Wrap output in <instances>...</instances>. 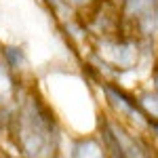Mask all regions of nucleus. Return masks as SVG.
Segmentation results:
<instances>
[{
    "mask_svg": "<svg viewBox=\"0 0 158 158\" xmlns=\"http://www.w3.org/2000/svg\"><path fill=\"white\" fill-rule=\"evenodd\" d=\"M6 133L21 158H57L61 129L53 110L34 93L17 95L15 114Z\"/></svg>",
    "mask_w": 158,
    "mask_h": 158,
    "instance_id": "f257e3e1",
    "label": "nucleus"
},
{
    "mask_svg": "<svg viewBox=\"0 0 158 158\" xmlns=\"http://www.w3.org/2000/svg\"><path fill=\"white\" fill-rule=\"evenodd\" d=\"M97 133L108 148L110 158H154L152 148L143 141V135L131 131L110 112L99 118Z\"/></svg>",
    "mask_w": 158,
    "mask_h": 158,
    "instance_id": "f03ea898",
    "label": "nucleus"
},
{
    "mask_svg": "<svg viewBox=\"0 0 158 158\" xmlns=\"http://www.w3.org/2000/svg\"><path fill=\"white\" fill-rule=\"evenodd\" d=\"M99 91L103 95L108 112L114 118H118L122 124H127L135 133L148 135V129H150V122L152 120L148 118L146 112L141 110L135 93L127 91L122 85L112 82V80H99Z\"/></svg>",
    "mask_w": 158,
    "mask_h": 158,
    "instance_id": "7ed1b4c3",
    "label": "nucleus"
},
{
    "mask_svg": "<svg viewBox=\"0 0 158 158\" xmlns=\"http://www.w3.org/2000/svg\"><path fill=\"white\" fill-rule=\"evenodd\" d=\"M120 15L122 30L158 42V0H110Z\"/></svg>",
    "mask_w": 158,
    "mask_h": 158,
    "instance_id": "20e7f679",
    "label": "nucleus"
},
{
    "mask_svg": "<svg viewBox=\"0 0 158 158\" xmlns=\"http://www.w3.org/2000/svg\"><path fill=\"white\" fill-rule=\"evenodd\" d=\"M68 158H110V154L99 133H86L70 139Z\"/></svg>",
    "mask_w": 158,
    "mask_h": 158,
    "instance_id": "39448f33",
    "label": "nucleus"
},
{
    "mask_svg": "<svg viewBox=\"0 0 158 158\" xmlns=\"http://www.w3.org/2000/svg\"><path fill=\"white\" fill-rule=\"evenodd\" d=\"M44 2L51 6V11L57 17H61V21H68L74 17H80V13L89 15L103 0H44Z\"/></svg>",
    "mask_w": 158,
    "mask_h": 158,
    "instance_id": "423d86ee",
    "label": "nucleus"
},
{
    "mask_svg": "<svg viewBox=\"0 0 158 158\" xmlns=\"http://www.w3.org/2000/svg\"><path fill=\"white\" fill-rule=\"evenodd\" d=\"M0 61L11 70L17 78L27 70L30 59H27V53L23 51V47L19 44H2L0 47Z\"/></svg>",
    "mask_w": 158,
    "mask_h": 158,
    "instance_id": "0eeeda50",
    "label": "nucleus"
},
{
    "mask_svg": "<svg viewBox=\"0 0 158 158\" xmlns=\"http://www.w3.org/2000/svg\"><path fill=\"white\" fill-rule=\"evenodd\" d=\"M135 97L139 101L141 110L146 112L150 120H158V89L152 85H141L135 91Z\"/></svg>",
    "mask_w": 158,
    "mask_h": 158,
    "instance_id": "6e6552de",
    "label": "nucleus"
},
{
    "mask_svg": "<svg viewBox=\"0 0 158 158\" xmlns=\"http://www.w3.org/2000/svg\"><path fill=\"white\" fill-rule=\"evenodd\" d=\"M148 137H150L152 141H156V143H158V120H152V122H150V129H148Z\"/></svg>",
    "mask_w": 158,
    "mask_h": 158,
    "instance_id": "1a4fd4ad",
    "label": "nucleus"
},
{
    "mask_svg": "<svg viewBox=\"0 0 158 158\" xmlns=\"http://www.w3.org/2000/svg\"><path fill=\"white\" fill-rule=\"evenodd\" d=\"M150 85L158 89V61H156V65H154V70H152V76H150Z\"/></svg>",
    "mask_w": 158,
    "mask_h": 158,
    "instance_id": "9d476101",
    "label": "nucleus"
},
{
    "mask_svg": "<svg viewBox=\"0 0 158 158\" xmlns=\"http://www.w3.org/2000/svg\"><path fill=\"white\" fill-rule=\"evenodd\" d=\"M0 158H4V156H0Z\"/></svg>",
    "mask_w": 158,
    "mask_h": 158,
    "instance_id": "9b49d317",
    "label": "nucleus"
}]
</instances>
